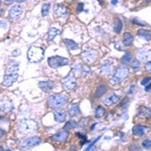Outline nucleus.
<instances>
[{"label": "nucleus", "mask_w": 151, "mask_h": 151, "mask_svg": "<svg viewBox=\"0 0 151 151\" xmlns=\"http://www.w3.org/2000/svg\"><path fill=\"white\" fill-rule=\"evenodd\" d=\"M131 58H132V53H131L130 52H125V55L121 58V64L122 65L129 64V63L131 62Z\"/></svg>", "instance_id": "30"}, {"label": "nucleus", "mask_w": 151, "mask_h": 151, "mask_svg": "<svg viewBox=\"0 0 151 151\" xmlns=\"http://www.w3.org/2000/svg\"><path fill=\"white\" fill-rule=\"evenodd\" d=\"M50 5L48 3L42 4V6H41V15L47 16L48 14V11H50Z\"/></svg>", "instance_id": "32"}, {"label": "nucleus", "mask_w": 151, "mask_h": 151, "mask_svg": "<svg viewBox=\"0 0 151 151\" xmlns=\"http://www.w3.org/2000/svg\"><path fill=\"white\" fill-rule=\"evenodd\" d=\"M131 69H132L134 72H138L140 70V63L138 60H134V62H131Z\"/></svg>", "instance_id": "33"}, {"label": "nucleus", "mask_w": 151, "mask_h": 151, "mask_svg": "<svg viewBox=\"0 0 151 151\" xmlns=\"http://www.w3.org/2000/svg\"><path fill=\"white\" fill-rule=\"evenodd\" d=\"M58 33H60V30H58V28L55 27H50V29H48L47 31V40L48 41H52L53 40V38L57 36Z\"/></svg>", "instance_id": "27"}, {"label": "nucleus", "mask_w": 151, "mask_h": 151, "mask_svg": "<svg viewBox=\"0 0 151 151\" xmlns=\"http://www.w3.org/2000/svg\"><path fill=\"white\" fill-rule=\"evenodd\" d=\"M133 89H134V85H132V86H131V89L129 90V94H130V95L133 93Z\"/></svg>", "instance_id": "49"}, {"label": "nucleus", "mask_w": 151, "mask_h": 151, "mask_svg": "<svg viewBox=\"0 0 151 151\" xmlns=\"http://www.w3.org/2000/svg\"><path fill=\"white\" fill-rule=\"evenodd\" d=\"M147 131V126L143 125V124H137V125H134L132 128V134L136 137H141L146 133Z\"/></svg>", "instance_id": "13"}, {"label": "nucleus", "mask_w": 151, "mask_h": 151, "mask_svg": "<svg viewBox=\"0 0 151 151\" xmlns=\"http://www.w3.org/2000/svg\"><path fill=\"white\" fill-rule=\"evenodd\" d=\"M134 42V37L130 32H124L123 35V43L125 47H131Z\"/></svg>", "instance_id": "24"}, {"label": "nucleus", "mask_w": 151, "mask_h": 151, "mask_svg": "<svg viewBox=\"0 0 151 151\" xmlns=\"http://www.w3.org/2000/svg\"><path fill=\"white\" fill-rule=\"evenodd\" d=\"M41 143V138L37 136H33V137L27 138L26 140L23 141V147H35V146L40 145Z\"/></svg>", "instance_id": "14"}, {"label": "nucleus", "mask_w": 151, "mask_h": 151, "mask_svg": "<svg viewBox=\"0 0 151 151\" xmlns=\"http://www.w3.org/2000/svg\"><path fill=\"white\" fill-rule=\"evenodd\" d=\"M76 135H77V137L78 138H80V140H81V145H84V144H86V143H88V139H87V137L85 135H83L82 133H76Z\"/></svg>", "instance_id": "34"}, {"label": "nucleus", "mask_w": 151, "mask_h": 151, "mask_svg": "<svg viewBox=\"0 0 151 151\" xmlns=\"http://www.w3.org/2000/svg\"><path fill=\"white\" fill-rule=\"evenodd\" d=\"M132 22H133L134 24H138V25H143V23H140V22H138L137 20H133Z\"/></svg>", "instance_id": "48"}, {"label": "nucleus", "mask_w": 151, "mask_h": 151, "mask_svg": "<svg viewBox=\"0 0 151 151\" xmlns=\"http://www.w3.org/2000/svg\"><path fill=\"white\" fill-rule=\"evenodd\" d=\"M55 13L58 17H65L68 16V9L64 4H57L55 6Z\"/></svg>", "instance_id": "16"}, {"label": "nucleus", "mask_w": 151, "mask_h": 151, "mask_svg": "<svg viewBox=\"0 0 151 151\" xmlns=\"http://www.w3.org/2000/svg\"><path fill=\"white\" fill-rule=\"evenodd\" d=\"M70 64V60L67 58H63L60 55H55L48 58V65H50L52 69L57 70L60 67H65Z\"/></svg>", "instance_id": "5"}, {"label": "nucleus", "mask_w": 151, "mask_h": 151, "mask_svg": "<svg viewBox=\"0 0 151 151\" xmlns=\"http://www.w3.org/2000/svg\"><path fill=\"white\" fill-rule=\"evenodd\" d=\"M107 90H108V88H107V86L105 84L99 85L98 88H97V90H96V92H95V95H94L95 99H98V98H100V97L103 96V95L107 92Z\"/></svg>", "instance_id": "26"}, {"label": "nucleus", "mask_w": 151, "mask_h": 151, "mask_svg": "<svg viewBox=\"0 0 151 151\" xmlns=\"http://www.w3.org/2000/svg\"><path fill=\"white\" fill-rule=\"evenodd\" d=\"M0 4H1V1H0Z\"/></svg>", "instance_id": "54"}, {"label": "nucleus", "mask_w": 151, "mask_h": 151, "mask_svg": "<svg viewBox=\"0 0 151 151\" xmlns=\"http://www.w3.org/2000/svg\"><path fill=\"white\" fill-rule=\"evenodd\" d=\"M133 148H135L136 150H139V147H138V146H136V145L135 146H130V147H129V149L131 150V149H133Z\"/></svg>", "instance_id": "47"}, {"label": "nucleus", "mask_w": 151, "mask_h": 151, "mask_svg": "<svg viewBox=\"0 0 151 151\" xmlns=\"http://www.w3.org/2000/svg\"><path fill=\"white\" fill-rule=\"evenodd\" d=\"M129 74V69L126 67L125 65H120L119 68H117V70L114 73L113 77L110 80V84L111 85H117L122 83L124 80L127 78V76Z\"/></svg>", "instance_id": "3"}, {"label": "nucleus", "mask_w": 151, "mask_h": 151, "mask_svg": "<svg viewBox=\"0 0 151 151\" xmlns=\"http://www.w3.org/2000/svg\"><path fill=\"white\" fill-rule=\"evenodd\" d=\"M105 116V109L102 106H98L95 110V117L97 119H101Z\"/></svg>", "instance_id": "29"}, {"label": "nucleus", "mask_w": 151, "mask_h": 151, "mask_svg": "<svg viewBox=\"0 0 151 151\" xmlns=\"http://www.w3.org/2000/svg\"><path fill=\"white\" fill-rule=\"evenodd\" d=\"M151 117V110L147 107H141L138 111L137 118L139 119H148Z\"/></svg>", "instance_id": "20"}, {"label": "nucleus", "mask_w": 151, "mask_h": 151, "mask_svg": "<svg viewBox=\"0 0 151 151\" xmlns=\"http://www.w3.org/2000/svg\"><path fill=\"white\" fill-rule=\"evenodd\" d=\"M150 81H151V78L150 77H145L144 79L141 81V85H142V86H146V85H147Z\"/></svg>", "instance_id": "38"}, {"label": "nucleus", "mask_w": 151, "mask_h": 151, "mask_svg": "<svg viewBox=\"0 0 151 151\" xmlns=\"http://www.w3.org/2000/svg\"><path fill=\"white\" fill-rule=\"evenodd\" d=\"M68 138H69V132L65 129L50 136V140L57 143H64L68 140Z\"/></svg>", "instance_id": "7"}, {"label": "nucleus", "mask_w": 151, "mask_h": 151, "mask_svg": "<svg viewBox=\"0 0 151 151\" xmlns=\"http://www.w3.org/2000/svg\"><path fill=\"white\" fill-rule=\"evenodd\" d=\"M87 123H88V119H83L81 122L79 123V127L80 128H83L85 125H87Z\"/></svg>", "instance_id": "40"}, {"label": "nucleus", "mask_w": 151, "mask_h": 151, "mask_svg": "<svg viewBox=\"0 0 151 151\" xmlns=\"http://www.w3.org/2000/svg\"><path fill=\"white\" fill-rule=\"evenodd\" d=\"M17 1H18V2H24L25 0H17Z\"/></svg>", "instance_id": "52"}, {"label": "nucleus", "mask_w": 151, "mask_h": 151, "mask_svg": "<svg viewBox=\"0 0 151 151\" xmlns=\"http://www.w3.org/2000/svg\"><path fill=\"white\" fill-rule=\"evenodd\" d=\"M17 79H18L17 73H15V74H6L3 79V82H2V85L4 87H11L14 83L17 81Z\"/></svg>", "instance_id": "12"}, {"label": "nucleus", "mask_w": 151, "mask_h": 151, "mask_svg": "<svg viewBox=\"0 0 151 151\" xmlns=\"http://www.w3.org/2000/svg\"><path fill=\"white\" fill-rule=\"evenodd\" d=\"M55 82L52 81H43V82H40L38 83V87L42 90L43 92H50L55 88Z\"/></svg>", "instance_id": "17"}, {"label": "nucleus", "mask_w": 151, "mask_h": 151, "mask_svg": "<svg viewBox=\"0 0 151 151\" xmlns=\"http://www.w3.org/2000/svg\"><path fill=\"white\" fill-rule=\"evenodd\" d=\"M4 136H5V131H4V130H2V129L0 128V140H1L2 138L4 137Z\"/></svg>", "instance_id": "44"}, {"label": "nucleus", "mask_w": 151, "mask_h": 151, "mask_svg": "<svg viewBox=\"0 0 151 151\" xmlns=\"http://www.w3.org/2000/svg\"><path fill=\"white\" fill-rule=\"evenodd\" d=\"M2 13H3V9H0V16L2 15Z\"/></svg>", "instance_id": "51"}, {"label": "nucleus", "mask_w": 151, "mask_h": 151, "mask_svg": "<svg viewBox=\"0 0 151 151\" xmlns=\"http://www.w3.org/2000/svg\"><path fill=\"white\" fill-rule=\"evenodd\" d=\"M150 90H151V83H150V84H147L145 86V91L146 92H149Z\"/></svg>", "instance_id": "45"}, {"label": "nucleus", "mask_w": 151, "mask_h": 151, "mask_svg": "<svg viewBox=\"0 0 151 151\" xmlns=\"http://www.w3.org/2000/svg\"><path fill=\"white\" fill-rule=\"evenodd\" d=\"M62 85L65 91H73L77 87V79L74 75L70 74L62 80Z\"/></svg>", "instance_id": "6"}, {"label": "nucleus", "mask_w": 151, "mask_h": 151, "mask_svg": "<svg viewBox=\"0 0 151 151\" xmlns=\"http://www.w3.org/2000/svg\"><path fill=\"white\" fill-rule=\"evenodd\" d=\"M76 127H77V123H76V121L72 120V121H69V122H67L65 124L64 129L65 130H70V129H74Z\"/></svg>", "instance_id": "31"}, {"label": "nucleus", "mask_w": 151, "mask_h": 151, "mask_svg": "<svg viewBox=\"0 0 151 151\" xmlns=\"http://www.w3.org/2000/svg\"><path fill=\"white\" fill-rule=\"evenodd\" d=\"M119 101H120V97H119L118 95H116L115 93L108 95V96H106L103 99L104 105H106V106H108V107H111V106H113V105L117 104Z\"/></svg>", "instance_id": "11"}, {"label": "nucleus", "mask_w": 151, "mask_h": 151, "mask_svg": "<svg viewBox=\"0 0 151 151\" xmlns=\"http://www.w3.org/2000/svg\"><path fill=\"white\" fill-rule=\"evenodd\" d=\"M19 70V63L16 60H12L6 65V74H15Z\"/></svg>", "instance_id": "19"}, {"label": "nucleus", "mask_w": 151, "mask_h": 151, "mask_svg": "<svg viewBox=\"0 0 151 151\" xmlns=\"http://www.w3.org/2000/svg\"><path fill=\"white\" fill-rule=\"evenodd\" d=\"M36 129H37V123L35 120H29V119L21 121L17 125L18 132L22 135H27V134L35 132Z\"/></svg>", "instance_id": "2"}, {"label": "nucleus", "mask_w": 151, "mask_h": 151, "mask_svg": "<svg viewBox=\"0 0 151 151\" xmlns=\"http://www.w3.org/2000/svg\"><path fill=\"white\" fill-rule=\"evenodd\" d=\"M14 108V105L11 101H9L6 98L0 99V110L3 112H9Z\"/></svg>", "instance_id": "15"}, {"label": "nucleus", "mask_w": 151, "mask_h": 151, "mask_svg": "<svg viewBox=\"0 0 151 151\" xmlns=\"http://www.w3.org/2000/svg\"><path fill=\"white\" fill-rule=\"evenodd\" d=\"M53 118L58 123H63L67 120V113L63 110H58L57 109V111L53 112Z\"/></svg>", "instance_id": "18"}, {"label": "nucleus", "mask_w": 151, "mask_h": 151, "mask_svg": "<svg viewBox=\"0 0 151 151\" xmlns=\"http://www.w3.org/2000/svg\"><path fill=\"white\" fill-rule=\"evenodd\" d=\"M128 101H129L128 98H124V99L122 100V102L120 103V105H119V106H120V107H123L124 105H126V104L128 103Z\"/></svg>", "instance_id": "41"}, {"label": "nucleus", "mask_w": 151, "mask_h": 151, "mask_svg": "<svg viewBox=\"0 0 151 151\" xmlns=\"http://www.w3.org/2000/svg\"><path fill=\"white\" fill-rule=\"evenodd\" d=\"M113 72V65L111 64L109 60H106L101 68V73L104 76H109L111 75V73Z\"/></svg>", "instance_id": "21"}, {"label": "nucleus", "mask_w": 151, "mask_h": 151, "mask_svg": "<svg viewBox=\"0 0 151 151\" xmlns=\"http://www.w3.org/2000/svg\"><path fill=\"white\" fill-rule=\"evenodd\" d=\"M137 35L147 41L151 40V30H148V29H139L137 31Z\"/></svg>", "instance_id": "25"}, {"label": "nucleus", "mask_w": 151, "mask_h": 151, "mask_svg": "<svg viewBox=\"0 0 151 151\" xmlns=\"http://www.w3.org/2000/svg\"><path fill=\"white\" fill-rule=\"evenodd\" d=\"M145 70L148 73V74H151V60L146 62L145 64Z\"/></svg>", "instance_id": "37"}, {"label": "nucleus", "mask_w": 151, "mask_h": 151, "mask_svg": "<svg viewBox=\"0 0 151 151\" xmlns=\"http://www.w3.org/2000/svg\"><path fill=\"white\" fill-rule=\"evenodd\" d=\"M45 58V50L40 47H31L27 50V60L30 63H40Z\"/></svg>", "instance_id": "4"}, {"label": "nucleus", "mask_w": 151, "mask_h": 151, "mask_svg": "<svg viewBox=\"0 0 151 151\" xmlns=\"http://www.w3.org/2000/svg\"><path fill=\"white\" fill-rule=\"evenodd\" d=\"M68 113L70 117H75L77 115H79L81 113L80 111V106L79 104H70L69 107H68Z\"/></svg>", "instance_id": "22"}, {"label": "nucleus", "mask_w": 151, "mask_h": 151, "mask_svg": "<svg viewBox=\"0 0 151 151\" xmlns=\"http://www.w3.org/2000/svg\"><path fill=\"white\" fill-rule=\"evenodd\" d=\"M142 147L145 149H151V139H146L142 142Z\"/></svg>", "instance_id": "36"}, {"label": "nucleus", "mask_w": 151, "mask_h": 151, "mask_svg": "<svg viewBox=\"0 0 151 151\" xmlns=\"http://www.w3.org/2000/svg\"><path fill=\"white\" fill-rule=\"evenodd\" d=\"M137 58L142 62L151 60V47H142L137 52Z\"/></svg>", "instance_id": "9"}, {"label": "nucleus", "mask_w": 151, "mask_h": 151, "mask_svg": "<svg viewBox=\"0 0 151 151\" xmlns=\"http://www.w3.org/2000/svg\"><path fill=\"white\" fill-rule=\"evenodd\" d=\"M23 13V9L21 6L19 5H14L12 6L10 9H9L8 11V16L10 19H18L19 17H21V15H22Z\"/></svg>", "instance_id": "10"}, {"label": "nucleus", "mask_w": 151, "mask_h": 151, "mask_svg": "<svg viewBox=\"0 0 151 151\" xmlns=\"http://www.w3.org/2000/svg\"><path fill=\"white\" fill-rule=\"evenodd\" d=\"M99 139H100V137H98V138H97V139H96V140H95V141H93V143H92V144H90L89 146H88L87 150H90V149H91V148H92V147H93V146H94L95 144H96V142H97V141H98Z\"/></svg>", "instance_id": "42"}, {"label": "nucleus", "mask_w": 151, "mask_h": 151, "mask_svg": "<svg viewBox=\"0 0 151 151\" xmlns=\"http://www.w3.org/2000/svg\"><path fill=\"white\" fill-rule=\"evenodd\" d=\"M95 126H96V124H93V125H92V127H91V130H93V129L95 128Z\"/></svg>", "instance_id": "50"}, {"label": "nucleus", "mask_w": 151, "mask_h": 151, "mask_svg": "<svg viewBox=\"0 0 151 151\" xmlns=\"http://www.w3.org/2000/svg\"><path fill=\"white\" fill-rule=\"evenodd\" d=\"M19 55H20V50H15L13 52H12V55H13V57H18Z\"/></svg>", "instance_id": "43"}, {"label": "nucleus", "mask_w": 151, "mask_h": 151, "mask_svg": "<svg viewBox=\"0 0 151 151\" xmlns=\"http://www.w3.org/2000/svg\"><path fill=\"white\" fill-rule=\"evenodd\" d=\"M64 42L65 45V47H68V50H70V52H74V50H78L80 48V45H78L77 42H75L74 40H64Z\"/></svg>", "instance_id": "23"}, {"label": "nucleus", "mask_w": 151, "mask_h": 151, "mask_svg": "<svg viewBox=\"0 0 151 151\" xmlns=\"http://www.w3.org/2000/svg\"><path fill=\"white\" fill-rule=\"evenodd\" d=\"M69 101V97L65 94H53L48 97L47 99V106L50 109H62L67 105Z\"/></svg>", "instance_id": "1"}, {"label": "nucleus", "mask_w": 151, "mask_h": 151, "mask_svg": "<svg viewBox=\"0 0 151 151\" xmlns=\"http://www.w3.org/2000/svg\"><path fill=\"white\" fill-rule=\"evenodd\" d=\"M114 31H115L116 33H120L121 31H122V28H123V23L122 21L120 20V19H116L115 22H114Z\"/></svg>", "instance_id": "28"}, {"label": "nucleus", "mask_w": 151, "mask_h": 151, "mask_svg": "<svg viewBox=\"0 0 151 151\" xmlns=\"http://www.w3.org/2000/svg\"><path fill=\"white\" fill-rule=\"evenodd\" d=\"M1 150H3V147H1V146H0V151Z\"/></svg>", "instance_id": "53"}, {"label": "nucleus", "mask_w": 151, "mask_h": 151, "mask_svg": "<svg viewBox=\"0 0 151 151\" xmlns=\"http://www.w3.org/2000/svg\"><path fill=\"white\" fill-rule=\"evenodd\" d=\"M82 60L87 64H92L97 60V53L94 50H86L82 52Z\"/></svg>", "instance_id": "8"}, {"label": "nucleus", "mask_w": 151, "mask_h": 151, "mask_svg": "<svg viewBox=\"0 0 151 151\" xmlns=\"http://www.w3.org/2000/svg\"><path fill=\"white\" fill-rule=\"evenodd\" d=\"M4 1H5L6 4H11V3H13L14 1H17V0H4Z\"/></svg>", "instance_id": "46"}, {"label": "nucleus", "mask_w": 151, "mask_h": 151, "mask_svg": "<svg viewBox=\"0 0 151 151\" xmlns=\"http://www.w3.org/2000/svg\"><path fill=\"white\" fill-rule=\"evenodd\" d=\"M82 11H84V3H79L77 6V13H81Z\"/></svg>", "instance_id": "39"}, {"label": "nucleus", "mask_w": 151, "mask_h": 151, "mask_svg": "<svg viewBox=\"0 0 151 151\" xmlns=\"http://www.w3.org/2000/svg\"><path fill=\"white\" fill-rule=\"evenodd\" d=\"M81 73L83 74V76H89L91 74V70H90V68L88 65H82V70H81Z\"/></svg>", "instance_id": "35"}]
</instances>
